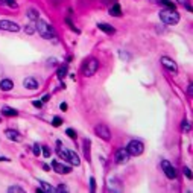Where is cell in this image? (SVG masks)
Returning a JSON list of instances; mask_svg holds the SVG:
<instances>
[{
  "instance_id": "cell-1",
  "label": "cell",
  "mask_w": 193,
  "mask_h": 193,
  "mask_svg": "<svg viewBox=\"0 0 193 193\" xmlns=\"http://www.w3.org/2000/svg\"><path fill=\"white\" fill-rule=\"evenodd\" d=\"M35 29L38 31V34L43 37V38L46 40H50L55 37V31H53V28L49 25V23H46L44 20H37V23H35Z\"/></svg>"
},
{
  "instance_id": "cell-2",
  "label": "cell",
  "mask_w": 193,
  "mask_h": 193,
  "mask_svg": "<svg viewBox=\"0 0 193 193\" xmlns=\"http://www.w3.org/2000/svg\"><path fill=\"white\" fill-rule=\"evenodd\" d=\"M160 18L163 20V23L173 26L180 21V14L175 9H163V11H160Z\"/></svg>"
},
{
  "instance_id": "cell-3",
  "label": "cell",
  "mask_w": 193,
  "mask_h": 193,
  "mask_svg": "<svg viewBox=\"0 0 193 193\" xmlns=\"http://www.w3.org/2000/svg\"><path fill=\"white\" fill-rule=\"evenodd\" d=\"M126 151L129 152V155H132V157H138V155L143 154L145 146H143V143L140 140H131L129 145H128V148H126Z\"/></svg>"
},
{
  "instance_id": "cell-4",
  "label": "cell",
  "mask_w": 193,
  "mask_h": 193,
  "mask_svg": "<svg viewBox=\"0 0 193 193\" xmlns=\"http://www.w3.org/2000/svg\"><path fill=\"white\" fill-rule=\"evenodd\" d=\"M97 69H99V62H97V59L91 58V59H88V61L84 64L82 73H84L85 76H93V75L97 72Z\"/></svg>"
},
{
  "instance_id": "cell-5",
  "label": "cell",
  "mask_w": 193,
  "mask_h": 193,
  "mask_svg": "<svg viewBox=\"0 0 193 193\" xmlns=\"http://www.w3.org/2000/svg\"><path fill=\"white\" fill-rule=\"evenodd\" d=\"M94 132H96L97 137H100V138L105 140V142L111 140V131L108 129L107 125H97V126L94 128Z\"/></svg>"
},
{
  "instance_id": "cell-6",
  "label": "cell",
  "mask_w": 193,
  "mask_h": 193,
  "mask_svg": "<svg viewBox=\"0 0 193 193\" xmlns=\"http://www.w3.org/2000/svg\"><path fill=\"white\" fill-rule=\"evenodd\" d=\"M161 167H163V172L166 173V176H167L169 180H175V178H176V170H175V167H173L167 160H164V161L161 163Z\"/></svg>"
},
{
  "instance_id": "cell-7",
  "label": "cell",
  "mask_w": 193,
  "mask_h": 193,
  "mask_svg": "<svg viewBox=\"0 0 193 193\" xmlns=\"http://www.w3.org/2000/svg\"><path fill=\"white\" fill-rule=\"evenodd\" d=\"M161 64H163V67H164L166 70H169L170 73H176V72H178L176 62H175L173 59L167 58V56H163V58H161Z\"/></svg>"
},
{
  "instance_id": "cell-8",
  "label": "cell",
  "mask_w": 193,
  "mask_h": 193,
  "mask_svg": "<svg viewBox=\"0 0 193 193\" xmlns=\"http://www.w3.org/2000/svg\"><path fill=\"white\" fill-rule=\"evenodd\" d=\"M0 29L3 31H9V32H18L20 26L11 20H0Z\"/></svg>"
},
{
  "instance_id": "cell-9",
  "label": "cell",
  "mask_w": 193,
  "mask_h": 193,
  "mask_svg": "<svg viewBox=\"0 0 193 193\" xmlns=\"http://www.w3.org/2000/svg\"><path fill=\"white\" fill-rule=\"evenodd\" d=\"M129 152L126 151V149H117L116 155H114V160H116L117 164H125V163H128V160H129Z\"/></svg>"
},
{
  "instance_id": "cell-10",
  "label": "cell",
  "mask_w": 193,
  "mask_h": 193,
  "mask_svg": "<svg viewBox=\"0 0 193 193\" xmlns=\"http://www.w3.org/2000/svg\"><path fill=\"white\" fill-rule=\"evenodd\" d=\"M52 166H53L55 172H58V173H70L72 172L70 166H64V164H61L58 161H52Z\"/></svg>"
},
{
  "instance_id": "cell-11",
  "label": "cell",
  "mask_w": 193,
  "mask_h": 193,
  "mask_svg": "<svg viewBox=\"0 0 193 193\" xmlns=\"http://www.w3.org/2000/svg\"><path fill=\"white\" fill-rule=\"evenodd\" d=\"M23 85H25V88H28V90H37V88H38V81H37L35 78H26V79L23 81Z\"/></svg>"
},
{
  "instance_id": "cell-12",
  "label": "cell",
  "mask_w": 193,
  "mask_h": 193,
  "mask_svg": "<svg viewBox=\"0 0 193 193\" xmlns=\"http://www.w3.org/2000/svg\"><path fill=\"white\" fill-rule=\"evenodd\" d=\"M56 145H58V148H56V152H58V155H59V157H61L64 161H69V151H67V149L62 146V143H61V142H58Z\"/></svg>"
},
{
  "instance_id": "cell-13",
  "label": "cell",
  "mask_w": 193,
  "mask_h": 193,
  "mask_svg": "<svg viewBox=\"0 0 193 193\" xmlns=\"http://www.w3.org/2000/svg\"><path fill=\"white\" fill-rule=\"evenodd\" d=\"M5 134H6V137H8L9 140H12V142H20V140H21L20 134H18L17 131H14V129H6Z\"/></svg>"
},
{
  "instance_id": "cell-14",
  "label": "cell",
  "mask_w": 193,
  "mask_h": 193,
  "mask_svg": "<svg viewBox=\"0 0 193 193\" xmlns=\"http://www.w3.org/2000/svg\"><path fill=\"white\" fill-rule=\"evenodd\" d=\"M97 28L102 31V32H105V34H114L116 32V29L111 26V25H107V23H97Z\"/></svg>"
},
{
  "instance_id": "cell-15",
  "label": "cell",
  "mask_w": 193,
  "mask_h": 193,
  "mask_svg": "<svg viewBox=\"0 0 193 193\" xmlns=\"http://www.w3.org/2000/svg\"><path fill=\"white\" fill-rule=\"evenodd\" d=\"M0 88H2L3 91H9V90L14 88V82H12L11 79H2V82H0Z\"/></svg>"
},
{
  "instance_id": "cell-16",
  "label": "cell",
  "mask_w": 193,
  "mask_h": 193,
  "mask_svg": "<svg viewBox=\"0 0 193 193\" xmlns=\"http://www.w3.org/2000/svg\"><path fill=\"white\" fill-rule=\"evenodd\" d=\"M69 161H70L72 164H75V166H79V164H81L79 157H78V154L73 152V151H69Z\"/></svg>"
},
{
  "instance_id": "cell-17",
  "label": "cell",
  "mask_w": 193,
  "mask_h": 193,
  "mask_svg": "<svg viewBox=\"0 0 193 193\" xmlns=\"http://www.w3.org/2000/svg\"><path fill=\"white\" fill-rule=\"evenodd\" d=\"M110 15H113V17H120L122 15V9H120V5L119 3H116L114 6L110 8Z\"/></svg>"
},
{
  "instance_id": "cell-18",
  "label": "cell",
  "mask_w": 193,
  "mask_h": 193,
  "mask_svg": "<svg viewBox=\"0 0 193 193\" xmlns=\"http://www.w3.org/2000/svg\"><path fill=\"white\" fill-rule=\"evenodd\" d=\"M2 113H3L5 116H8V117H12V116H17V114H18L17 110L9 108V107H3V108H2Z\"/></svg>"
},
{
  "instance_id": "cell-19",
  "label": "cell",
  "mask_w": 193,
  "mask_h": 193,
  "mask_svg": "<svg viewBox=\"0 0 193 193\" xmlns=\"http://www.w3.org/2000/svg\"><path fill=\"white\" fill-rule=\"evenodd\" d=\"M28 17L32 20V21H37L38 20V17H40V12L37 11V9H34V8H31L29 11H28Z\"/></svg>"
},
{
  "instance_id": "cell-20",
  "label": "cell",
  "mask_w": 193,
  "mask_h": 193,
  "mask_svg": "<svg viewBox=\"0 0 193 193\" xmlns=\"http://www.w3.org/2000/svg\"><path fill=\"white\" fill-rule=\"evenodd\" d=\"M40 186H41V189H43L44 192H49V193L56 192V189H55V187H52L50 184H47L46 181H40Z\"/></svg>"
},
{
  "instance_id": "cell-21",
  "label": "cell",
  "mask_w": 193,
  "mask_h": 193,
  "mask_svg": "<svg viewBox=\"0 0 193 193\" xmlns=\"http://www.w3.org/2000/svg\"><path fill=\"white\" fill-rule=\"evenodd\" d=\"M67 75V66H62L58 69V79H64Z\"/></svg>"
},
{
  "instance_id": "cell-22",
  "label": "cell",
  "mask_w": 193,
  "mask_h": 193,
  "mask_svg": "<svg viewBox=\"0 0 193 193\" xmlns=\"http://www.w3.org/2000/svg\"><path fill=\"white\" fill-rule=\"evenodd\" d=\"M160 3L164 5V6H167V9H175V3L170 2V0H160Z\"/></svg>"
},
{
  "instance_id": "cell-23",
  "label": "cell",
  "mask_w": 193,
  "mask_h": 193,
  "mask_svg": "<svg viewBox=\"0 0 193 193\" xmlns=\"http://www.w3.org/2000/svg\"><path fill=\"white\" fill-rule=\"evenodd\" d=\"M66 134L70 137V138H73V140H76V137H78V134H76V131L75 129H72V128H69L67 131H66Z\"/></svg>"
},
{
  "instance_id": "cell-24",
  "label": "cell",
  "mask_w": 193,
  "mask_h": 193,
  "mask_svg": "<svg viewBox=\"0 0 193 193\" xmlns=\"http://www.w3.org/2000/svg\"><path fill=\"white\" fill-rule=\"evenodd\" d=\"M8 192L9 193H14V192H18V193H25V190L21 189V187H18V186H11L9 189H8Z\"/></svg>"
},
{
  "instance_id": "cell-25",
  "label": "cell",
  "mask_w": 193,
  "mask_h": 193,
  "mask_svg": "<svg viewBox=\"0 0 193 193\" xmlns=\"http://www.w3.org/2000/svg\"><path fill=\"white\" fill-rule=\"evenodd\" d=\"M25 31H26V34H29V35H32L37 29H35V25H28L26 28H25Z\"/></svg>"
},
{
  "instance_id": "cell-26",
  "label": "cell",
  "mask_w": 193,
  "mask_h": 193,
  "mask_svg": "<svg viewBox=\"0 0 193 193\" xmlns=\"http://www.w3.org/2000/svg\"><path fill=\"white\" fill-rule=\"evenodd\" d=\"M52 125H53L55 128L61 126V125H62V119H61V117H53V120H52Z\"/></svg>"
},
{
  "instance_id": "cell-27",
  "label": "cell",
  "mask_w": 193,
  "mask_h": 193,
  "mask_svg": "<svg viewBox=\"0 0 193 193\" xmlns=\"http://www.w3.org/2000/svg\"><path fill=\"white\" fill-rule=\"evenodd\" d=\"M41 149H43V155H44L46 158H49V157H50L52 151H50V148H49V146H43Z\"/></svg>"
},
{
  "instance_id": "cell-28",
  "label": "cell",
  "mask_w": 193,
  "mask_h": 193,
  "mask_svg": "<svg viewBox=\"0 0 193 193\" xmlns=\"http://www.w3.org/2000/svg\"><path fill=\"white\" fill-rule=\"evenodd\" d=\"M181 128H183V131H184V132H189V131H190V123H189L187 120H184V122H183V125H181Z\"/></svg>"
},
{
  "instance_id": "cell-29",
  "label": "cell",
  "mask_w": 193,
  "mask_h": 193,
  "mask_svg": "<svg viewBox=\"0 0 193 193\" xmlns=\"http://www.w3.org/2000/svg\"><path fill=\"white\" fill-rule=\"evenodd\" d=\"M2 3H6L8 6H11V8H17V3H15V0H0Z\"/></svg>"
},
{
  "instance_id": "cell-30",
  "label": "cell",
  "mask_w": 193,
  "mask_h": 193,
  "mask_svg": "<svg viewBox=\"0 0 193 193\" xmlns=\"http://www.w3.org/2000/svg\"><path fill=\"white\" fill-rule=\"evenodd\" d=\"M96 190V181L94 178H90V192H94Z\"/></svg>"
},
{
  "instance_id": "cell-31",
  "label": "cell",
  "mask_w": 193,
  "mask_h": 193,
  "mask_svg": "<svg viewBox=\"0 0 193 193\" xmlns=\"http://www.w3.org/2000/svg\"><path fill=\"white\" fill-rule=\"evenodd\" d=\"M34 154L37 155V157H38V155L41 154V148H40L38 145H34Z\"/></svg>"
},
{
  "instance_id": "cell-32",
  "label": "cell",
  "mask_w": 193,
  "mask_h": 193,
  "mask_svg": "<svg viewBox=\"0 0 193 193\" xmlns=\"http://www.w3.org/2000/svg\"><path fill=\"white\" fill-rule=\"evenodd\" d=\"M184 175H186L187 178H192V172H190L189 167H184Z\"/></svg>"
},
{
  "instance_id": "cell-33",
  "label": "cell",
  "mask_w": 193,
  "mask_h": 193,
  "mask_svg": "<svg viewBox=\"0 0 193 193\" xmlns=\"http://www.w3.org/2000/svg\"><path fill=\"white\" fill-rule=\"evenodd\" d=\"M32 105H34L35 108H41V107H43V102H41V100H34Z\"/></svg>"
},
{
  "instance_id": "cell-34",
  "label": "cell",
  "mask_w": 193,
  "mask_h": 193,
  "mask_svg": "<svg viewBox=\"0 0 193 193\" xmlns=\"http://www.w3.org/2000/svg\"><path fill=\"white\" fill-rule=\"evenodd\" d=\"M62 190L66 192V190H67V187H66V186H58V187H56V192H62Z\"/></svg>"
},
{
  "instance_id": "cell-35",
  "label": "cell",
  "mask_w": 193,
  "mask_h": 193,
  "mask_svg": "<svg viewBox=\"0 0 193 193\" xmlns=\"http://www.w3.org/2000/svg\"><path fill=\"white\" fill-rule=\"evenodd\" d=\"M49 99H50V94H44V96H43V100H41V102H47Z\"/></svg>"
},
{
  "instance_id": "cell-36",
  "label": "cell",
  "mask_w": 193,
  "mask_h": 193,
  "mask_svg": "<svg viewBox=\"0 0 193 193\" xmlns=\"http://www.w3.org/2000/svg\"><path fill=\"white\" fill-rule=\"evenodd\" d=\"M187 93H189V96H192V93H193V87H192V85H189V88H187Z\"/></svg>"
},
{
  "instance_id": "cell-37",
  "label": "cell",
  "mask_w": 193,
  "mask_h": 193,
  "mask_svg": "<svg viewBox=\"0 0 193 193\" xmlns=\"http://www.w3.org/2000/svg\"><path fill=\"white\" fill-rule=\"evenodd\" d=\"M59 108H61L62 111H66V110H67V104H61V105H59Z\"/></svg>"
},
{
  "instance_id": "cell-38",
  "label": "cell",
  "mask_w": 193,
  "mask_h": 193,
  "mask_svg": "<svg viewBox=\"0 0 193 193\" xmlns=\"http://www.w3.org/2000/svg\"><path fill=\"white\" fill-rule=\"evenodd\" d=\"M43 169H44V170H50V167H49L47 164H44V166H43Z\"/></svg>"
},
{
  "instance_id": "cell-39",
  "label": "cell",
  "mask_w": 193,
  "mask_h": 193,
  "mask_svg": "<svg viewBox=\"0 0 193 193\" xmlns=\"http://www.w3.org/2000/svg\"><path fill=\"white\" fill-rule=\"evenodd\" d=\"M0 161H8V158H3V157H0Z\"/></svg>"
},
{
  "instance_id": "cell-40",
  "label": "cell",
  "mask_w": 193,
  "mask_h": 193,
  "mask_svg": "<svg viewBox=\"0 0 193 193\" xmlns=\"http://www.w3.org/2000/svg\"><path fill=\"white\" fill-rule=\"evenodd\" d=\"M0 122H2V120H0Z\"/></svg>"
}]
</instances>
